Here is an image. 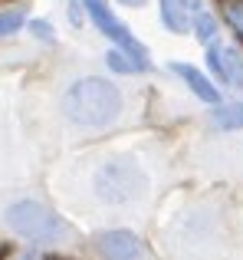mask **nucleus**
Listing matches in <instances>:
<instances>
[{
	"label": "nucleus",
	"mask_w": 243,
	"mask_h": 260,
	"mask_svg": "<svg viewBox=\"0 0 243 260\" xmlns=\"http://www.w3.org/2000/svg\"><path fill=\"white\" fill-rule=\"evenodd\" d=\"M63 115L79 128H105L122 115V92L115 83L102 76H83L66 86L63 99Z\"/></svg>",
	"instance_id": "1"
},
{
	"label": "nucleus",
	"mask_w": 243,
	"mask_h": 260,
	"mask_svg": "<svg viewBox=\"0 0 243 260\" xmlns=\"http://www.w3.org/2000/svg\"><path fill=\"white\" fill-rule=\"evenodd\" d=\"M92 191L105 204H132L148 191V175L135 158H109L92 175Z\"/></svg>",
	"instance_id": "2"
},
{
	"label": "nucleus",
	"mask_w": 243,
	"mask_h": 260,
	"mask_svg": "<svg viewBox=\"0 0 243 260\" xmlns=\"http://www.w3.org/2000/svg\"><path fill=\"white\" fill-rule=\"evenodd\" d=\"M4 221L13 234L26 237L33 244H56L66 234V221L53 208H46L36 198H20L4 211Z\"/></svg>",
	"instance_id": "3"
},
{
	"label": "nucleus",
	"mask_w": 243,
	"mask_h": 260,
	"mask_svg": "<svg viewBox=\"0 0 243 260\" xmlns=\"http://www.w3.org/2000/svg\"><path fill=\"white\" fill-rule=\"evenodd\" d=\"M83 7H86V17L92 20V26H96V30L102 33V37H109L112 43L118 46V50L132 53V56L138 59V63L151 66V63H148V50L138 43V40H135V33L128 30L125 23H122L115 13H112V7L105 4V0H83Z\"/></svg>",
	"instance_id": "4"
},
{
	"label": "nucleus",
	"mask_w": 243,
	"mask_h": 260,
	"mask_svg": "<svg viewBox=\"0 0 243 260\" xmlns=\"http://www.w3.org/2000/svg\"><path fill=\"white\" fill-rule=\"evenodd\" d=\"M207 66H211L214 79H217L220 86L243 89V56L233 50V46L211 43L207 46Z\"/></svg>",
	"instance_id": "5"
},
{
	"label": "nucleus",
	"mask_w": 243,
	"mask_h": 260,
	"mask_svg": "<svg viewBox=\"0 0 243 260\" xmlns=\"http://www.w3.org/2000/svg\"><path fill=\"white\" fill-rule=\"evenodd\" d=\"M96 250H99L105 260H141V254H145L138 234H132V231H122V228L96 234Z\"/></svg>",
	"instance_id": "6"
},
{
	"label": "nucleus",
	"mask_w": 243,
	"mask_h": 260,
	"mask_svg": "<svg viewBox=\"0 0 243 260\" xmlns=\"http://www.w3.org/2000/svg\"><path fill=\"white\" fill-rule=\"evenodd\" d=\"M158 10H161V23L171 33H187L194 13L204 10V7H200V0H158Z\"/></svg>",
	"instance_id": "7"
},
{
	"label": "nucleus",
	"mask_w": 243,
	"mask_h": 260,
	"mask_svg": "<svg viewBox=\"0 0 243 260\" xmlns=\"http://www.w3.org/2000/svg\"><path fill=\"white\" fill-rule=\"evenodd\" d=\"M171 73L184 79V86L191 89L200 102H211V106H217V102H220V89L214 86L211 76H204L197 66H191V63H171Z\"/></svg>",
	"instance_id": "8"
},
{
	"label": "nucleus",
	"mask_w": 243,
	"mask_h": 260,
	"mask_svg": "<svg viewBox=\"0 0 243 260\" xmlns=\"http://www.w3.org/2000/svg\"><path fill=\"white\" fill-rule=\"evenodd\" d=\"M211 122L220 132H237V128H243V102H217L214 112H211Z\"/></svg>",
	"instance_id": "9"
},
{
	"label": "nucleus",
	"mask_w": 243,
	"mask_h": 260,
	"mask_svg": "<svg viewBox=\"0 0 243 260\" xmlns=\"http://www.w3.org/2000/svg\"><path fill=\"white\" fill-rule=\"evenodd\" d=\"M191 30H194V37H197L204 46H211V43H217L220 23H217V17H211L207 10H197V13H194V20H191Z\"/></svg>",
	"instance_id": "10"
},
{
	"label": "nucleus",
	"mask_w": 243,
	"mask_h": 260,
	"mask_svg": "<svg viewBox=\"0 0 243 260\" xmlns=\"http://www.w3.org/2000/svg\"><path fill=\"white\" fill-rule=\"evenodd\" d=\"M105 63H109V66H112L115 73H145V70H148L145 63H138V59H135L132 53L118 50V46H115V50H109V56H105Z\"/></svg>",
	"instance_id": "11"
},
{
	"label": "nucleus",
	"mask_w": 243,
	"mask_h": 260,
	"mask_svg": "<svg viewBox=\"0 0 243 260\" xmlns=\"http://www.w3.org/2000/svg\"><path fill=\"white\" fill-rule=\"evenodd\" d=\"M26 26V13L23 10H0V37H13Z\"/></svg>",
	"instance_id": "12"
},
{
	"label": "nucleus",
	"mask_w": 243,
	"mask_h": 260,
	"mask_svg": "<svg viewBox=\"0 0 243 260\" xmlns=\"http://www.w3.org/2000/svg\"><path fill=\"white\" fill-rule=\"evenodd\" d=\"M26 30H30L39 43H56V30H53V23H46V20H26Z\"/></svg>",
	"instance_id": "13"
},
{
	"label": "nucleus",
	"mask_w": 243,
	"mask_h": 260,
	"mask_svg": "<svg viewBox=\"0 0 243 260\" xmlns=\"http://www.w3.org/2000/svg\"><path fill=\"white\" fill-rule=\"evenodd\" d=\"M224 20L243 37V0H230V4H224Z\"/></svg>",
	"instance_id": "14"
},
{
	"label": "nucleus",
	"mask_w": 243,
	"mask_h": 260,
	"mask_svg": "<svg viewBox=\"0 0 243 260\" xmlns=\"http://www.w3.org/2000/svg\"><path fill=\"white\" fill-rule=\"evenodd\" d=\"M118 4H122V7H145L148 0H118Z\"/></svg>",
	"instance_id": "15"
},
{
	"label": "nucleus",
	"mask_w": 243,
	"mask_h": 260,
	"mask_svg": "<svg viewBox=\"0 0 243 260\" xmlns=\"http://www.w3.org/2000/svg\"><path fill=\"white\" fill-rule=\"evenodd\" d=\"M23 260H43V257H39V254H26Z\"/></svg>",
	"instance_id": "16"
}]
</instances>
